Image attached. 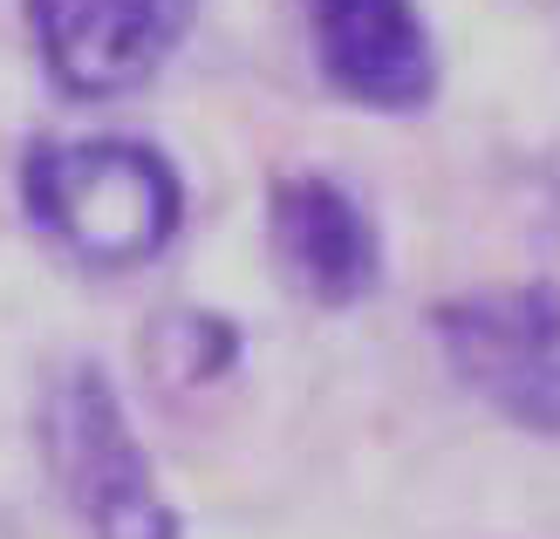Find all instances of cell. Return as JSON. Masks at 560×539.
Listing matches in <instances>:
<instances>
[{"label":"cell","instance_id":"4","mask_svg":"<svg viewBox=\"0 0 560 539\" xmlns=\"http://www.w3.org/2000/svg\"><path fill=\"white\" fill-rule=\"evenodd\" d=\"M191 0H27L48 75L69 96H124L164 69Z\"/></svg>","mask_w":560,"mask_h":539},{"label":"cell","instance_id":"2","mask_svg":"<svg viewBox=\"0 0 560 539\" xmlns=\"http://www.w3.org/2000/svg\"><path fill=\"white\" fill-rule=\"evenodd\" d=\"M42 458L62 485L69 513L90 539H178L172 505L158 499L144 444L96 362H69L42 396Z\"/></svg>","mask_w":560,"mask_h":539},{"label":"cell","instance_id":"6","mask_svg":"<svg viewBox=\"0 0 560 539\" xmlns=\"http://www.w3.org/2000/svg\"><path fill=\"white\" fill-rule=\"evenodd\" d=\"M267 246L288 288L315 307H349L383 280V239L335 178H280L267 198Z\"/></svg>","mask_w":560,"mask_h":539},{"label":"cell","instance_id":"3","mask_svg":"<svg viewBox=\"0 0 560 539\" xmlns=\"http://www.w3.org/2000/svg\"><path fill=\"white\" fill-rule=\"evenodd\" d=\"M444 362L520 431L560 437V288H486L438 307Z\"/></svg>","mask_w":560,"mask_h":539},{"label":"cell","instance_id":"5","mask_svg":"<svg viewBox=\"0 0 560 539\" xmlns=\"http://www.w3.org/2000/svg\"><path fill=\"white\" fill-rule=\"evenodd\" d=\"M301 21L335 96L389 117L431 103L438 48L417 0H301Z\"/></svg>","mask_w":560,"mask_h":539},{"label":"cell","instance_id":"1","mask_svg":"<svg viewBox=\"0 0 560 539\" xmlns=\"http://www.w3.org/2000/svg\"><path fill=\"white\" fill-rule=\"evenodd\" d=\"M27 212L69 260L124 273L172 246L185 198L158 151L124 137H75L27 157Z\"/></svg>","mask_w":560,"mask_h":539}]
</instances>
